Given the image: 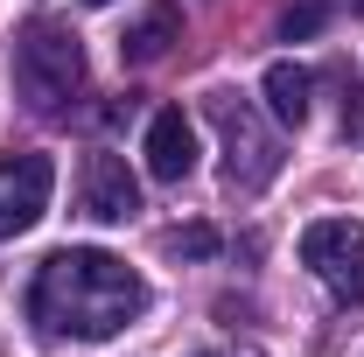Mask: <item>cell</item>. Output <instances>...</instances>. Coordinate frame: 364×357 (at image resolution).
I'll use <instances>...</instances> for the list:
<instances>
[{"mask_svg":"<svg viewBox=\"0 0 364 357\" xmlns=\"http://www.w3.org/2000/svg\"><path fill=\"white\" fill-rule=\"evenodd\" d=\"M140 309H147V280L119 252H98V245L49 252L43 273H36V294H28V315L49 336H70V343H105Z\"/></svg>","mask_w":364,"mask_h":357,"instance_id":"obj_1","label":"cell"},{"mask_svg":"<svg viewBox=\"0 0 364 357\" xmlns=\"http://www.w3.org/2000/svg\"><path fill=\"white\" fill-rule=\"evenodd\" d=\"M14 85L36 112H56L63 98L85 91V43L63 21H28L14 28Z\"/></svg>","mask_w":364,"mask_h":357,"instance_id":"obj_2","label":"cell"},{"mask_svg":"<svg viewBox=\"0 0 364 357\" xmlns=\"http://www.w3.org/2000/svg\"><path fill=\"white\" fill-rule=\"evenodd\" d=\"M203 112H210V127L225 134V182L245 189V196L267 189V182L280 176V147H273V134L259 127V112H252L238 91H210Z\"/></svg>","mask_w":364,"mask_h":357,"instance_id":"obj_3","label":"cell"},{"mask_svg":"<svg viewBox=\"0 0 364 357\" xmlns=\"http://www.w3.org/2000/svg\"><path fill=\"white\" fill-rule=\"evenodd\" d=\"M301 267H316V280L336 302H364V224L322 218L301 231Z\"/></svg>","mask_w":364,"mask_h":357,"instance_id":"obj_4","label":"cell"},{"mask_svg":"<svg viewBox=\"0 0 364 357\" xmlns=\"http://www.w3.org/2000/svg\"><path fill=\"white\" fill-rule=\"evenodd\" d=\"M49 189H56L49 154H7V161H0V238H21L28 224L43 218Z\"/></svg>","mask_w":364,"mask_h":357,"instance_id":"obj_5","label":"cell"},{"mask_svg":"<svg viewBox=\"0 0 364 357\" xmlns=\"http://www.w3.org/2000/svg\"><path fill=\"white\" fill-rule=\"evenodd\" d=\"M77 196H85V211L98 224H127L140 211V176L119 161V154H85V169H77Z\"/></svg>","mask_w":364,"mask_h":357,"instance_id":"obj_6","label":"cell"},{"mask_svg":"<svg viewBox=\"0 0 364 357\" xmlns=\"http://www.w3.org/2000/svg\"><path fill=\"white\" fill-rule=\"evenodd\" d=\"M189 169H196V127L182 119V105H168V112L147 119V176L154 182H182Z\"/></svg>","mask_w":364,"mask_h":357,"instance_id":"obj_7","label":"cell"},{"mask_svg":"<svg viewBox=\"0 0 364 357\" xmlns=\"http://www.w3.org/2000/svg\"><path fill=\"white\" fill-rule=\"evenodd\" d=\"M309 91H316V78L301 63H267V78H259V98H267V112L280 127H301L309 119Z\"/></svg>","mask_w":364,"mask_h":357,"instance_id":"obj_8","label":"cell"},{"mask_svg":"<svg viewBox=\"0 0 364 357\" xmlns=\"http://www.w3.org/2000/svg\"><path fill=\"white\" fill-rule=\"evenodd\" d=\"M176 36H182V14H176V7H154L134 36L119 43V56H127L134 70H147V63H161V56H168V43H176Z\"/></svg>","mask_w":364,"mask_h":357,"instance_id":"obj_9","label":"cell"},{"mask_svg":"<svg viewBox=\"0 0 364 357\" xmlns=\"http://www.w3.org/2000/svg\"><path fill=\"white\" fill-rule=\"evenodd\" d=\"M161 252L168 260H210L218 252V231L210 224H176V231H161Z\"/></svg>","mask_w":364,"mask_h":357,"instance_id":"obj_10","label":"cell"},{"mask_svg":"<svg viewBox=\"0 0 364 357\" xmlns=\"http://www.w3.org/2000/svg\"><path fill=\"white\" fill-rule=\"evenodd\" d=\"M322 28V7H287V14H280V36H287V43H301V36H316Z\"/></svg>","mask_w":364,"mask_h":357,"instance_id":"obj_11","label":"cell"},{"mask_svg":"<svg viewBox=\"0 0 364 357\" xmlns=\"http://www.w3.org/2000/svg\"><path fill=\"white\" fill-rule=\"evenodd\" d=\"M91 7H112V0H91Z\"/></svg>","mask_w":364,"mask_h":357,"instance_id":"obj_12","label":"cell"},{"mask_svg":"<svg viewBox=\"0 0 364 357\" xmlns=\"http://www.w3.org/2000/svg\"><path fill=\"white\" fill-rule=\"evenodd\" d=\"M350 7H358V14H364V0H350Z\"/></svg>","mask_w":364,"mask_h":357,"instance_id":"obj_13","label":"cell"},{"mask_svg":"<svg viewBox=\"0 0 364 357\" xmlns=\"http://www.w3.org/2000/svg\"><path fill=\"white\" fill-rule=\"evenodd\" d=\"M203 357H210V351H203Z\"/></svg>","mask_w":364,"mask_h":357,"instance_id":"obj_14","label":"cell"}]
</instances>
